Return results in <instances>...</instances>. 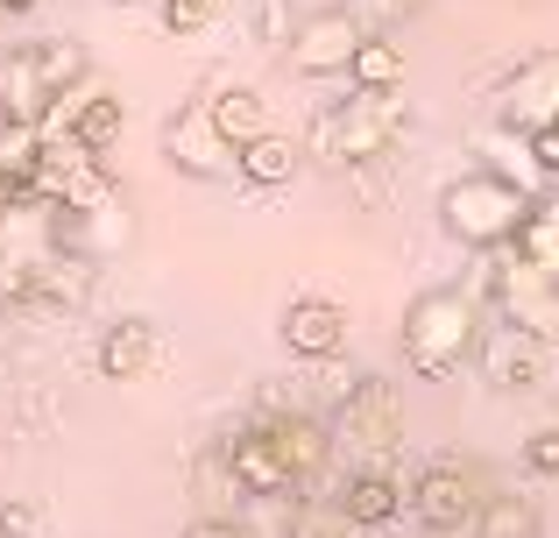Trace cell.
Returning <instances> with one entry per match:
<instances>
[{"label":"cell","instance_id":"28","mask_svg":"<svg viewBox=\"0 0 559 538\" xmlns=\"http://www.w3.org/2000/svg\"><path fill=\"white\" fill-rule=\"evenodd\" d=\"M524 468H532L538 482H552V475H559V432H552V426L524 440Z\"/></svg>","mask_w":559,"mask_h":538},{"label":"cell","instance_id":"32","mask_svg":"<svg viewBox=\"0 0 559 538\" xmlns=\"http://www.w3.org/2000/svg\"><path fill=\"white\" fill-rule=\"evenodd\" d=\"M28 8H36V0H0V14H28Z\"/></svg>","mask_w":559,"mask_h":538},{"label":"cell","instance_id":"29","mask_svg":"<svg viewBox=\"0 0 559 538\" xmlns=\"http://www.w3.org/2000/svg\"><path fill=\"white\" fill-rule=\"evenodd\" d=\"M255 28H262V43H276V50H290V36H298V28H284V0H262Z\"/></svg>","mask_w":559,"mask_h":538},{"label":"cell","instance_id":"3","mask_svg":"<svg viewBox=\"0 0 559 538\" xmlns=\"http://www.w3.org/2000/svg\"><path fill=\"white\" fill-rule=\"evenodd\" d=\"M524 220H532V192L518 178H496V170H467L439 192V227L461 249H518Z\"/></svg>","mask_w":559,"mask_h":538},{"label":"cell","instance_id":"26","mask_svg":"<svg viewBox=\"0 0 559 538\" xmlns=\"http://www.w3.org/2000/svg\"><path fill=\"white\" fill-rule=\"evenodd\" d=\"M290 538H369V531H361L355 517L341 511V503H312V511L298 517V531H290Z\"/></svg>","mask_w":559,"mask_h":538},{"label":"cell","instance_id":"21","mask_svg":"<svg viewBox=\"0 0 559 538\" xmlns=\"http://www.w3.org/2000/svg\"><path fill=\"white\" fill-rule=\"evenodd\" d=\"M213 121L227 128V142H262V135H276L270 128V113H262V99L248 93V85H227V93H213Z\"/></svg>","mask_w":559,"mask_h":538},{"label":"cell","instance_id":"1","mask_svg":"<svg viewBox=\"0 0 559 538\" xmlns=\"http://www.w3.org/2000/svg\"><path fill=\"white\" fill-rule=\"evenodd\" d=\"M481 312H475V298L467 290H418L411 298V312H404V361H411V375H425V383H447V375H461L467 361L481 355Z\"/></svg>","mask_w":559,"mask_h":538},{"label":"cell","instance_id":"17","mask_svg":"<svg viewBox=\"0 0 559 538\" xmlns=\"http://www.w3.org/2000/svg\"><path fill=\"white\" fill-rule=\"evenodd\" d=\"M333 503H341V511L355 517L361 531H376V525H390V517L404 511L411 497H404V482H396L390 468H361V475H347V489H341Z\"/></svg>","mask_w":559,"mask_h":538},{"label":"cell","instance_id":"30","mask_svg":"<svg viewBox=\"0 0 559 538\" xmlns=\"http://www.w3.org/2000/svg\"><path fill=\"white\" fill-rule=\"evenodd\" d=\"M0 538H36V503H0Z\"/></svg>","mask_w":559,"mask_h":538},{"label":"cell","instance_id":"27","mask_svg":"<svg viewBox=\"0 0 559 538\" xmlns=\"http://www.w3.org/2000/svg\"><path fill=\"white\" fill-rule=\"evenodd\" d=\"M219 8H227V0H164V28L170 36H199V28L219 22Z\"/></svg>","mask_w":559,"mask_h":538},{"label":"cell","instance_id":"23","mask_svg":"<svg viewBox=\"0 0 559 538\" xmlns=\"http://www.w3.org/2000/svg\"><path fill=\"white\" fill-rule=\"evenodd\" d=\"M347 79H355V93H396V85H404V50H396L390 36H369Z\"/></svg>","mask_w":559,"mask_h":538},{"label":"cell","instance_id":"13","mask_svg":"<svg viewBox=\"0 0 559 538\" xmlns=\"http://www.w3.org/2000/svg\"><path fill=\"white\" fill-rule=\"evenodd\" d=\"M481 375H489L503 397L538 390L546 383V340H532V333H518V326H496L489 340H481Z\"/></svg>","mask_w":559,"mask_h":538},{"label":"cell","instance_id":"18","mask_svg":"<svg viewBox=\"0 0 559 538\" xmlns=\"http://www.w3.org/2000/svg\"><path fill=\"white\" fill-rule=\"evenodd\" d=\"M121 128H128V107H121V93H85L79 107H71L64 135L79 142V150H93L99 164H107V150L121 142Z\"/></svg>","mask_w":559,"mask_h":538},{"label":"cell","instance_id":"16","mask_svg":"<svg viewBox=\"0 0 559 538\" xmlns=\"http://www.w3.org/2000/svg\"><path fill=\"white\" fill-rule=\"evenodd\" d=\"M156 326L150 319H114L107 333H99V375H107V383H142V375L156 369Z\"/></svg>","mask_w":559,"mask_h":538},{"label":"cell","instance_id":"10","mask_svg":"<svg viewBox=\"0 0 559 538\" xmlns=\"http://www.w3.org/2000/svg\"><path fill=\"white\" fill-rule=\"evenodd\" d=\"M481 503H489V497L475 489V475H467L461 461H447V454H439L432 468L411 482V511H418L425 531H453V538L475 531L481 525Z\"/></svg>","mask_w":559,"mask_h":538},{"label":"cell","instance_id":"5","mask_svg":"<svg viewBox=\"0 0 559 538\" xmlns=\"http://www.w3.org/2000/svg\"><path fill=\"white\" fill-rule=\"evenodd\" d=\"M85 79V50L71 36H43V43H22V50L8 57V71H0V113L8 121H50L57 99L71 93V85Z\"/></svg>","mask_w":559,"mask_h":538},{"label":"cell","instance_id":"6","mask_svg":"<svg viewBox=\"0 0 559 538\" xmlns=\"http://www.w3.org/2000/svg\"><path fill=\"white\" fill-rule=\"evenodd\" d=\"M164 164L185 178H241V142H227V128L213 121V99H191L164 121Z\"/></svg>","mask_w":559,"mask_h":538},{"label":"cell","instance_id":"22","mask_svg":"<svg viewBox=\"0 0 559 538\" xmlns=\"http://www.w3.org/2000/svg\"><path fill=\"white\" fill-rule=\"evenodd\" d=\"M298 156L305 150H290V135H262V142L241 150V178L262 184V192H270V184H290V178H298Z\"/></svg>","mask_w":559,"mask_h":538},{"label":"cell","instance_id":"11","mask_svg":"<svg viewBox=\"0 0 559 538\" xmlns=\"http://www.w3.org/2000/svg\"><path fill=\"white\" fill-rule=\"evenodd\" d=\"M496 113H503L524 142L546 135V128H559V50L524 57V64L496 85Z\"/></svg>","mask_w":559,"mask_h":538},{"label":"cell","instance_id":"15","mask_svg":"<svg viewBox=\"0 0 559 538\" xmlns=\"http://www.w3.org/2000/svg\"><path fill=\"white\" fill-rule=\"evenodd\" d=\"M270 440H276V454H284V468H290V482H319L326 475V461H333V426H319L312 411H276L270 418Z\"/></svg>","mask_w":559,"mask_h":538},{"label":"cell","instance_id":"20","mask_svg":"<svg viewBox=\"0 0 559 538\" xmlns=\"http://www.w3.org/2000/svg\"><path fill=\"white\" fill-rule=\"evenodd\" d=\"M518 255H524L532 270L559 276V192L532 199V220H524V235H518Z\"/></svg>","mask_w":559,"mask_h":538},{"label":"cell","instance_id":"25","mask_svg":"<svg viewBox=\"0 0 559 538\" xmlns=\"http://www.w3.org/2000/svg\"><path fill=\"white\" fill-rule=\"evenodd\" d=\"M418 8H425V0H347V14H355L369 36H390V28H396V22H411Z\"/></svg>","mask_w":559,"mask_h":538},{"label":"cell","instance_id":"19","mask_svg":"<svg viewBox=\"0 0 559 538\" xmlns=\"http://www.w3.org/2000/svg\"><path fill=\"white\" fill-rule=\"evenodd\" d=\"M43 150H50V142H43L36 121H8V113H0V192H8V199L36 184Z\"/></svg>","mask_w":559,"mask_h":538},{"label":"cell","instance_id":"24","mask_svg":"<svg viewBox=\"0 0 559 538\" xmlns=\"http://www.w3.org/2000/svg\"><path fill=\"white\" fill-rule=\"evenodd\" d=\"M475 538H538V511H532V497H489V503H481Z\"/></svg>","mask_w":559,"mask_h":538},{"label":"cell","instance_id":"31","mask_svg":"<svg viewBox=\"0 0 559 538\" xmlns=\"http://www.w3.org/2000/svg\"><path fill=\"white\" fill-rule=\"evenodd\" d=\"M185 538H248V531L234 525V517H191V525H185Z\"/></svg>","mask_w":559,"mask_h":538},{"label":"cell","instance_id":"33","mask_svg":"<svg viewBox=\"0 0 559 538\" xmlns=\"http://www.w3.org/2000/svg\"><path fill=\"white\" fill-rule=\"evenodd\" d=\"M425 538H453V531H425Z\"/></svg>","mask_w":559,"mask_h":538},{"label":"cell","instance_id":"2","mask_svg":"<svg viewBox=\"0 0 559 538\" xmlns=\"http://www.w3.org/2000/svg\"><path fill=\"white\" fill-rule=\"evenodd\" d=\"M411 128V107L396 93H355L341 107H319L312 113V135H305V156L333 170H355V164H382L390 142Z\"/></svg>","mask_w":559,"mask_h":538},{"label":"cell","instance_id":"7","mask_svg":"<svg viewBox=\"0 0 559 538\" xmlns=\"http://www.w3.org/2000/svg\"><path fill=\"white\" fill-rule=\"evenodd\" d=\"M489 298H496V312H503V326L532 333V340H552L559 333V276L532 270L524 255H503V263L489 270Z\"/></svg>","mask_w":559,"mask_h":538},{"label":"cell","instance_id":"12","mask_svg":"<svg viewBox=\"0 0 559 538\" xmlns=\"http://www.w3.org/2000/svg\"><path fill=\"white\" fill-rule=\"evenodd\" d=\"M227 475H234V489L241 497H262V503H276V497H290V468H284V454H276V440H270V426H248V432H234L227 440Z\"/></svg>","mask_w":559,"mask_h":538},{"label":"cell","instance_id":"4","mask_svg":"<svg viewBox=\"0 0 559 538\" xmlns=\"http://www.w3.org/2000/svg\"><path fill=\"white\" fill-rule=\"evenodd\" d=\"M64 206L43 192H14L0 199V304H28L36 276L64 255Z\"/></svg>","mask_w":559,"mask_h":538},{"label":"cell","instance_id":"9","mask_svg":"<svg viewBox=\"0 0 559 538\" xmlns=\"http://www.w3.org/2000/svg\"><path fill=\"white\" fill-rule=\"evenodd\" d=\"M396 432H404V397H396V383L361 375L341 397V411H333V440H341L347 454H382V446H396Z\"/></svg>","mask_w":559,"mask_h":538},{"label":"cell","instance_id":"14","mask_svg":"<svg viewBox=\"0 0 559 538\" xmlns=\"http://www.w3.org/2000/svg\"><path fill=\"white\" fill-rule=\"evenodd\" d=\"M284 347L298 361H333L347 347V304H333V298H290L284 304Z\"/></svg>","mask_w":559,"mask_h":538},{"label":"cell","instance_id":"8","mask_svg":"<svg viewBox=\"0 0 559 538\" xmlns=\"http://www.w3.org/2000/svg\"><path fill=\"white\" fill-rule=\"evenodd\" d=\"M361 43H369V28H361L347 8H319V14L298 22V36H290L284 57H290L298 79H341V71H355Z\"/></svg>","mask_w":559,"mask_h":538}]
</instances>
